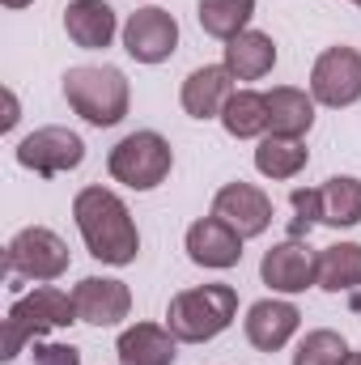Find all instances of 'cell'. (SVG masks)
<instances>
[{
  "label": "cell",
  "instance_id": "obj_1",
  "mask_svg": "<svg viewBox=\"0 0 361 365\" xmlns=\"http://www.w3.org/2000/svg\"><path fill=\"white\" fill-rule=\"evenodd\" d=\"M73 217H77V230H81V238H86V247H90L93 259L115 264V268H123V264L136 259L141 234H136V221H132L128 204H123L115 191H106V187H86V191H77Z\"/></svg>",
  "mask_w": 361,
  "mask_h": 365
},
{
  "label": "cell",
  "instance_id": "obj_2",
  "mask_svg": "<svg viewBox=\"0 0 361 365\" xmlns=\"http://www.w3.org/2000/svg\"><path fill=\"white\" fill-rule=\"evenodd\" d=\"M238 314V289L230 284H195L171 297L166 310V327L175 331L183 344H204L213 336H221Z\"/></svg>",
  "mask_w": 361,
  "mask_h": 365
},
{
  "label": "cell",
  "instance_id": "obj_3",
  "mask_svg": "<svg viewBox=\"0 0 361 365\" xmlns=\"http://www.w3.org/2000/svg\"><path fill=\"white\" fill-rule=\"evenodd\" d=\"M68 323H81L73 293H60V289H51V284H39L34 293H26V297L13 302V310H9V319H4V353H0V357L13 361L30 340H39V336L51 331V327H68Z\"/></svg>",
  "mask_w": 361,
  "mask_h": 365
},
{
  "label": "cell",
  "instance_id": "obj_4",
  "mask_svg": "<svg viewBox=\"0 0 361 365\" xmlns=\"http://www.w3.org/2000/svg\"><path fill=\"white\" fill-rule=\"evenodd\" d=\"M64 98L68 106L93 123V128H115L128 115V77L119 68H68L64 73Z\"/></svg>",
  "mask_w": 361,
  "mask_h": 365
},
{
  "label": "cell",
  "instance_id": "obj_5",
  "mask_svg": "<svg viewBox=\"0 0 361 365\" xmlns=\"http://www.w3.org/2000/svg\"><path fill=\"white\" fill-rule=\"evenodd\" d=\"M175 166V153H171V140L158 136V132H132L123 136L111 158H106V170L111 179L132 187V191H153L158 182H166Z\"/></svg>",
  "mask_w": 361,
  "mask_h": 365
},
{
  "label": "cell",
  "instance_id": "obj_6",
  "mask_svg": "<svg viewBox=\"0 0 361 365\" xmlns=\"http://www.w3.org/2000/svg\"><path fill=\"white\" fill-rule=\"evenodd\" d=\"M4 268H9L13 280H39V284H47V280L68 272V242L60 234L43 230V225H30V230H21L9 242Z\"/></svg>",
  "mask_w": 361,
  "mask_h": 365
},
{
  "label": "cell",
  "instance_id": "obj_7",
  "mask_svg": "<svg viewBox=\"0 0 361 365\" xmlns=\"http://www.w3.org/2000/svg\"><path fill=\"white\" fill-rule=\"evenodd\" d=\"M310 98L340 110L361 98V51L357 47H327L310 68Z\"/></svg>",
  "mask_w": 361,
  "mask_h": 365
},
{
  "label": "cell",
  "instance_id": "obj_8",
  "mask_svg": "<svg viewBox=\"0 0 361 365\" xmlns=\"http://www.w3.org/2000/svg\"><path fill=\"white\" fill-rule=\"evenodd\" d=\"M17 162L43 179H56L86 162V140L68 128H39L17 145Z\"/></svg>",
  "mask_w": 361,
  "mask_h": 365
},
{
  "label": "cell",
  "instance_id": "obj_9",
  "mask_svg": "<svg viewBox=\"0 0 361 365\" xmlns=\"http://www.w3.org/2000/svg\"><path fill=\"white\" fill-rule=\"evenodd\" d=\"M179 47V21L166 13V9H136L128 21H123V51L136 60V64H162L171 60Z\"/></svg>",
  "mask_w": 361,
  "mask_h": 365
},
{
  "label": "cell",
  "instance_id": "obj_10",
  "mask_svg": "<svg viewBox=\"0 0 361 365\" xmlns=\"http://www.w3.org/2000/svg\"><path fill=\"white\" fill-rule=\"evenodd\" d=\"M213 217L225 221L243 242L247 238H260L272 225V200L268 191H260L255 182H225L217 195H213Z\"/></svg>",
  "mask_w": 361,
  "mask_h": 365
},
{
  "label": "cell",
  "instance_id": "obj_11",
  "mask_svg": "<svg viewBox=\"0 0 361 365\" xmlns=\"http://www.w3.org/2000/svg\"><path fill=\"white\" fill-rule=\"evenodd\" d=\"M260 276L276 293H302V289L319 284V255L306 242H298V238L276 242L264 255V264H260Z\"/></svg>",
  "mask_w": 361,
  "mask_h": 365
},
{
  "label": "cell",
  "instance_id": "obj_12",
  "mask_svg": "<svg viewBox=\"0 0 361 365\" xmlns=\"http://www.w3.org/2000/svg\"><path fill=\"white\" fill-rule=\"evenodd\" d=\"M73 302H77V319L81 323H93V327H115L132 310L128 284L123 280H111V276H86V280H77Z\"/></svg>",
  "mask_w": 361,
  "mask_h": 365
},
{
  "label": "cell",
  "instance_id": "obj_13",
  "mask_svg": "<svg viewBox=\"0 0 361 365\" xmlns=\"http://www.w3.org/2000/svg\"><path fill=\"white\" fill-rule=\"evenodd\" d=\"M187 255H191V264H200V268L225 272V268H234V264L243 259V238H238L225 221L204 217V221H191V230H187Z\"/></svg>",
  "mask_w": 361,
  "mask_h": 365
},
{
  "label": "cell",
  "instance_id": "obj_14",
  "mask_svg": "<svg viewBox=\"0 0 361 365\" xmlns=\"http://www.w3.org/2000/svg\"><path fill=\"white\" fill-rule=\"evenodd\" d=\"M302 323V310L293 302H276V297H264L247 310V340L260 349V353H276L293 340Z\"/></svg>",
  "mask_w": 361,
  "mask_h": 365
},
{
  "label": "cell",
  "instance_id": "obj_15",
  "mask_svg": "<svg viewBox=\"0 0 361 365\" xmlns=\"http://www.w3.org/2000/svg\"><path fill=\"white\" fill-rule=\"evenodd\" d=\"M230 93H234L230 68H225V64H204V68H195V73L183 81L179 98H183V110H187L191 119H221Z\"/></svg>",
  "mask_w": 361,
  "mask_h": 365
},
{
  "label": "cell",
  "instance_id": "obj_16",
  "mask_svg": "<svg viewBox=\"0 0 361 365\" xmlns=\"http://www.w3.org/2000/svg\"><path fill=\"white\" fill-rule=\"evenodd\" d=\"M64 30L81 51H102L115 38V9L106 0H73L64 9Z\"/></svg>",
  "mask_w": 361,
  "mask_h": 365
},
{
  "label": "cell",
  "instance_id": "obj_17",
  "mask_svg": "<svg viewBox=\"0 0 361 365\" xmlns=\"http://www.w3.org/2000/svg\"><path fill=\"white\" fill-rule=\"evenodd\" d=\"M175 331L158 327V323H136L128 331H119V365H175Z\"/></svg>",
  "mask_w": 361,
  "mask_h": 365
},
{
  "label": "cell",
  "instance_id": "obj_18",
  "mask_svg": "<svg viewBox=\"0 0 361 365\" xmlns=\"http://www.w3.org/2000/svg\"><path fill=\"white\" fill-rule=\"evenodd\" d=\"M276 64V43L264 30H243L238 38L225 43V68L234 81H260Z\"/></svg>",
  "mask_w": 361,
  "mask_h": 365
},
{
  "label": "cell",
  "instance_id": "obj_19",
  "mask_svg": "<svg viewBox=\"0 0 361 365\" xmlns=\"http://www.w3.org/2000/svg\"><path fill=\"white\" fill-rule=\"evenodd\" d=\"M268 98V132L272 136H306L310 123H315V98L306 90H293V86H276Z\"/></svg>",
  "mask_w": 361,
  "mask_h": 365
},
{
  "label": "cell",
  "instance_id": "obj_20",
  "mask_svg": "<svg viewBox=\"0 0 361 365\" xmlns=\"http://www.w3.org/2000/svg\"><path fill=\"white\" fill-rule=\"evenodd\" d=\"M319 221L336 230H353L361 221V179L336 175L319 187Z\"/></svg>",
  "mask_w": 361,
  "mask_h": 365
},
{
  "label": "cell",
  "instance_id": "obj_21",
  "mask_svg": "<svg viewBox=\"0 0 361 365\" xmlns=\"http://www.w3.org/2000/svg\"><path fill=\"white\" fill-rule=\"evenodd\" d=\"M221 128L234 136V140H251V136H264L268 132V98L255 90H234L225 110H221Z\"/></svg>",
  "mask_w": 361,
  "mask_h": 365
},
{
  "label": "cell",
  "instance_id": "obj_22",
  "mask_svg": "<svg viewBox=\"0 0 361 365\" xmlns=\"http://www.w3.org/2000/svg\"><path fill=\"white\" fill-rule=\"evenodd\" d=\"M310 162V149L298 140V136H264L260 140V149H255V170L264 175V179H293L302 166Z\"/></svg>",
  "mask_w": 361,
  "mask_h": 365
},
{
  "label": "cell",
  "instance_id": "obj_23",
  "mask_svg": "<svg viewBox=\"0 0 361 365\" xmlns=\"http://www.w3.org/2000/svg\"><path fill=\"white\" fill-rule=\"evenodd\" d=\"M319 289L327 293L361 289V242H336L319 251Z\"/></svg>",
  "mask_w": 361,
  "mask_h": 365
},
{
  "label": "cell",
  "instance_id": "obj_24",
  "mask_svg": "<svg viewBox=\"0 0 361 365\" xmlns=\"http://www.w3.org/2000/svg\"><path fill=\"white\" fill-rule=\"evenodd\" d=\"M200 26H204V34H213V38H238L243 30H247V21L255 17V0H200Z\"/></svg>",
  "mask_w": 361,
  "mask_h": 365
},
{
  "label": "cell",
  "instance_id": "obj_25",
  "mask_svg": "<svg viewBox=\"0 0 361 365\" xmlns=\"http://www.w3.org/2000/svg\"><path fill=\"white\" fill-rule=\"evenodd\" d=\"M349 357L353 349L345 344V336L319 327V331H306V340L293 353V365H349Z\"/></svg>",
  "mask_w": 361,
  "mask_h": 365
},
{
  "label": "cell",
  "instance_id": "obj_26",
  "mask_svg": "<svg viewBox=\"0 0 361 365\" xmlns=\"http://www.w3.org/2000/svg\"><path fill=\"white\" fill-rule=\"evenodd\" d=\"M34 365H81L73 344H34Z\"/></svg>",
  "mask_w": 361,
  "mask_h": 365
},
{
  "label": "cell",
  "instance_id": "obj_27",
  "mask_svg": "<svg viewBox=\"0 0 361 365\" xmlns=\"http://www.w3.org/2000/svg\"><path fill=\"white\" fill-rule=\"evenodd\" d=\"M293 208H298V217L310 225V221H319V187H293Z\"/></svg>",
  "mask_w": 361,
  "mask_h": 365
},
{
  "label": "cell",
  "instance_id": "obj_28",
  "mask_svg": "<svg viewBox=\"0 0 361 365\" xmlns=\"http://www.w3.org/2000/svg\"><path fill=\"white\" fill-rule=\"evenodd\" d=\"M17 123V98H13V90H4V119H0V132H9Z\"/></svg>",
  "mask_w": 361,
  "mask_h": 365
},
{
  "label": "cell",
  "instance_id": "obj_29",
  "mask_svg": "<svg viewBox=\"0 0 361 365\" xmlns=\"http://www.w3.org/2000/svg\"><path fill=\"white\" fill-rule=\"evenodd\" d=\"M4 9H26V4H34V0H0Z\"/></svg>",
  "mask_w": 361,
  "mask_h": 365
},
{
  "label": "cell",
  "instance_id": "obj_30",
  "mask_svg": "<svg viewBox=\"0 0 361 365\" xmlns=\"http://www.w3.org/2000/svg\"><path fill=\"white\" fill-rule=\"evenodd\" d=\"M349 365H361V353H353V357H349Z\"/></svg>",
  "mask_w": 361,
  "mask_h": 365
},
{
  "label": "cell",
  "instance_id": "obj_31",
  "mask_svg": "<svg viewBox=\"0 0 361 365\" xmlns=\"http://www.w3.org/2000/svg\"><path fill=\"white\" fill-rule=\"evenodd\" d=\"M353 4H357V9H361V0H353Z\"/></svg>",
  "mask_w": 361,
  "mask_h": 365
}]
</instances>
